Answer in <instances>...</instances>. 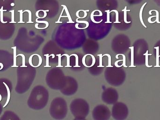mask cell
Here are the masks:
<instances>
[{
	"instance_id": "cell-1",
	"label": "cell",
	"mask_w": 160,
	"mask_h": 120,
	"mask_svg": "<svg viewBox=\"0 0 160 120\" xmlns=\"http://www.w3.org/2000/svg\"><path fill=\"white\" fill-rule=\"evenodd\" d=\"M3 84L4 85H5V86L6 87L7 90L8 91L7 101L5 104L3 106V107H5L8 104V102H9V100H10V91H9V88H8V86L7 85H6V83H5V82H3Z\"/></svg>"
},
{
	"instance_id": "cell-2",
	"label": "cell",
	"mask_w": 160,
	"mask_h": 120,
	"mask_svg": "<svg viewBox=\"0 0 160 120\" xmlns=\"http://www.w3.org/2000/svg\"><path fill=\"white\" fill-rule=\"evenodd\" d=\"M12 49L14 50V65L12 66V67H18L17 66V62H16V59H17V47H12Z\"/></svg>"
},
{
	"instance_id": "cell-3",
	"label": "cell",
	"mask_w": 160,
	"mask_h": 120,
	"mask_svg": "<svg viewBox=\"0 0 160 120\" xmlns=\"http://www.w3.org/2000/svg\"><path fill=\"white\" fill-rule=\"evenodd\" d=\"M155 49L157 50V65L155 66V67H160V66L159 65V47H155Z\"/></svg>"
},
{
	"instance_id": "cell-4",
	"label": "cell",
	"mask_w": 160,
	"mask_h": 120,
	"mask_svg": "<svg viewBox=\"0 0 160 120\" xmlns=\"http://www.w3.org/2000/svg\"><path fill=\"white\" fill-rule=\"evenodd\" d=\"M148 51H147V52L145 54H144V55H145L146 56V67H148V68H151V67H152V65L151 66H149L148 65V55H152V54H148Z\"/></svg>"
},
{
	"instance_id": "cell-5",
	"label": "cell",
	"mask_w": 160,
	"mask_h": 120,
	"mask_svg": "<svg viewBox=\"0 0 160 120\" xmlns=\"http://www.w3.org/2000/svg\"><path fill=\"white\" fill-rule=\"evenodd\" d=\"M129 11V10H127V7H125V9L122 10V11H124V21H125L126 23H131V22H128V21H127V11Z\"/></svg>"
},
{
	"instance_id": "cell-6",
	"label": "cell",
	"mask_w": 160,
	"mask_h": 120,
	"mask_svg": "<svg viewBox=\"0 0 160 120\" xmlns=\"http://www.w3.org/2000/svg\"><path fill=\"white\" fill-rule=\"evenodd\" d=\"M133 48H134V47H130V48H129L130 49H131V60H132V62H131V66H130V67H135V66H134V65H133V55H134V54H133V52H134V50H133Z\"/></svg>"
},
{
	"instance_id": "cell-7",
	"label": "cell",
	"mask_w": 160,
	"mask_h": 120,
	"mask_svg": "<svg viewBox=\"0 0 160 120\" xmlns=\"http://www.w3.org/2000/svg\"><path fill=\"white\" fill-rule=\"evenodd\" d=\"M62 6L64 8V9H65L66 12L67 14V17H68V18L69 19V23L72 22L74 23V22L72 21V20L71 19V17H70V15H69V12L68 11V9L67 8L66 6L65 5H62Z\"/></svg>"
},
{
	"instance_id": "cell-8",
	"label": "cell",
	"mask_w": 160,
	"mask_h": 120,
	"mask_svg": "<svg viewBox=\"0 0 160 120\" xmlns=\"http://www.w3.org/2000/svg\"><path fill=\"white\" fill-rule=\"evenodd\" d=\"M7 10H3V7H2L1 9H0V11H1V21L2 23H7V22H4L3 21V11H6Z\"/></svg>"
},
{
	"instance_id": "cell-9",
	"label": "cell",
	"mask_w": 160,
	"mask_h": 120,
	"mask_svg": "<svg viewBox=\"0 0 160 120\" xmlns=\"http://www.w3.org/2000/svg\"><path fill=\"white\" fill-rule=\"evenodd\" d=\"M143 0H128V1L131 4H137L140 3Z\"/></svg>"
},
{
	"instance_id": "cell-10",
	"label": "cell",
	"mask_w": 160,
	"mask_h": 120,
	"mask_svg": "<svg viewBox=\"0 0 160 120\" xmlns=\"http://www.w3.org/2000/svg\"><path fill=\"white\" fill-rule=\"evenodd\" d=\"M22 56V66H21V67H27V66H26V65H25V56H24V55H23L22 54H19L18 55H17V56Z\"/></svg>"
},
{
	"instance_id": "cell-11",
	"label": "cell",
	"mask_w": 160,
	"mask_h": 120,
	"mask_svg": "<svg viewBox=\"0 0 160 120\" xmlns=\"http://www.w3.org/2000/svg\"><path fill=\"white\" fill-rule=\"evenodd\" d=\"M26 11L29 12V21L28 22V23H33L32 22V12L29 10H25L23 12H26Z\"/></svg>"
},
{
	"instance_id": "cell-12",
	"label": "cell",
	"mask_w": 160,
	"mask_h": 120,
	"mask_svg": "<svg viewBox=\"0 0 160 120\" xmlns=\"http://www.w3.org/2000/svg\"><path fill=\"white\" fill-rule=\"evenodd\" d=\"M97 10H94V11H93V12H92V13H91V20L94 23H99L101 22L102 21V20L100 22H98L95 21V20H94V13H95V11H97Z\"/></svg>"
},
{
	"instance_id": "cell-13",
	"label": "cell",
	"mask_w": 160,
	"mask_h": 120,
	"mask_svg": "<svg viewBox=\"0 0 160 120\" xmlns=\"http://www.w3.org/2000/svg\"><path fill=\"white\" fill-rule=\"evenodd\" d=\"M112 11H114V12H115L116 14V21L115 23H120V22L118 21V13L116 10H112V11H110V12H112Z\"/></svg>"
},
{
	"instance_id": "cell-14",
	"label": "cell",
	"mask_w": 160,
	"mask_h": 120,
	"mask_svg": "<svg viewBox=\"0 0 160 120\" xmlns=\"http://www.w3.org/2000/svg\"><path fill=\"white\" fill-rule=\"evenodd\" d=\"M19 12L20 13V21L19 22V23H24V22L22 21V10H19Z\"/></svg>"
},
{
	"instance_id": "cell-15",
	"label": "cell",
	"mask_w": 160,
	"mask_h": 120,
	"mask_svg": "<svg viewBox=\"0 0 160 120\" xmlns=\"http://www.w3.org/2000/svg\"><path fill=\"white\" fill-rule=\"evenodd\" d=\"M10 12H11V14H12V17H11L12 20L10 22V23H16V22L14 20V10H11V11H10Z\"/></svg>"
},
{
	"instance_id": "cell-16",
	"label": "cell",
	"mask_w": 160,
	"mask_h": 120,
	"mask_svg": "<svg viewBox=\"0 0 160 120\" xmlns=\"http://www.w3.org/2000/svg\"><path fill=\"white\" fill-rule=\"evenodd\" d=\"M105 12H107V22H106V23H111L110 21V14L111 12H110V10H106L105 11Z\"/></svg>"
},
{
	"instance_id": "cell-17",
	"label": "cell",
	"mask_w": 160,
	"mask_h": 120,
	"mask_svg": "<svg viewBox=\"0 0 160 120\" xmlns=\"http://www.w3.org/2000/svg\"><path fill=\"white\" fill-rule=\"evenodd\" d=\"M38 18H37L36 19L37 22V23H46V27H45V28H44V29H45V28H47V27H48V26L49 23H48V22L45 21H38Z\"/></svg>"
},
{
	"instance_id": "cell-18",
	"label": "cell",
	"mask_w": 160,
	"mask_h": 120,
	"mask_svg": "<svg viewBox=\"0 0 160 120\" xmlns=\"http://www.w3.org/2000/svg\"><path fill=\"white\" fill-rule=\"evenodd\" d=\"M98 55L99 56H100V65H99V67H102V55Z\"/></svg>"
},
{
	"instance_id": "cell-19",
	"label": "cell",
	"mask_w": 160,
	"mask_h": 120,
	"mask_svg": "<svg viewBox=\"0 0 160 120\" xmlns=\"http://www.w3.org/2000/svg\"><path fill=\"white\" fill-rule=\"evenodd\" d=\"M77 22L78 23H86V27H85V28H87L88 27V22H87V21H78V18L77 19Z\"/></svg>"
},
{
	"instance_id": "cell-20",
	"label": "cell",
	"mask_w": 160,
	"mask_h": 120,
	"mask_svg": "<svg viewBox=\"0 0 160 120\" xmlns=\"http://www.w3.org/2000/svg\"><path fill=\"white\" fill-rule=\"evenodd\" d=\"M121 55L123 56V58H124V59H123V66H124V67H127V66L126 65V64H125V63H126V60H125L126 58H125V55Z\"/></svg>"
},
{
	"instance_id": "cell-21",
	"label": "cell",
	"mask_w": 160,
	"mask_h": 120,
	"mask_svg": "<svg viewBox=\"0 0 160 120\" xmlns=\"http://www.w3.org/2000/svg\"><path fill=\"white\" fill-rule=\"evenodd\" d=\"M58 55L59 56V65H58V67H60L61 63V55Z\"/></svg>"
},
{
	"instance_id": "cell-22",
	"label": "cell",
	"mask_w": 160,
	"mask_h": 120,
	"mask_svg": "<svg viewBox=\"0 0 160 120\" xmlns=\"http://www.w3.org/2000/svg\"><path fill=\"white\" fill-rule=\"evenodd\" d=\"M153 1H154L156 4H157L158 5L160 6V0H153Z\"/></svg>"
},
{
	"instance_id": "cell-23",
	"label": "cell",
	"mask_w": 160,
	"mask_h": 120,
	"mask_svg": "<svg viewBox=\"0 0 160 120\" xmlns=\"http://www.w3.org/2000/svg\"><path fill=\"white\" fill-rule=\"evenodd\" d=\"M0 66H1V68H0V70H2L3 68V64L2 63H0Z\"/></svg>"
},
{
	"instance_id": "cell-24",
	"label": "cell",
	"mask_w": 160,
	"mask_h": 120,
	"mask_svg": "<svg viewBox=\"0 0 160 120\" xmlns=\"http://www.w3.org/2000/svg\"><path fill=\"white\" fill-rule=\"evenodd\" d=\"M2 95L0 94V102H1V100H2Z\"/></svg>"
},
{
	"instance_id": "cell-25",
	"label": "cell",
	"mask_w": 160,
	"mask_h": 120,
	"mask_svg": "<svg viewBox=\"0 0 160 120\" xmlns=\"http://www.w3.org/2000/svg\"><path fill=\"white\" fill-rule=\"evenodd\" d=\"M11 5L12 6H13L14 5V3L11 4Z\"/></svg>"
},
{
	"instance_id": "cell-26",
	"label": "cell",
	"mask_w": 160,
	"mask_h": 120,
	"mask_svg": "<svg viewBox=\"0 0 160 120\" xmlns=\"http://www.w3.org/2000/svg\"><path fill=\"white\" fill-rule=\"evenodd\" d=\"M159 57H160V55H159Z\"/></svg>"
}]
</instances>
